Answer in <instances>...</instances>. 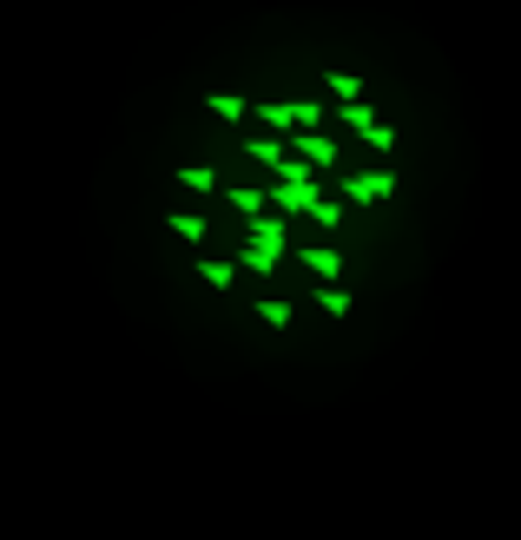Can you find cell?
<instances>
[{
	"label": "cell",
	"instance_id": "obj_7",
	"mask_svg": "<svg viewBox=\"0 0 521 540\" xmlns=\"http://www.w3.org/2000/svg\"><path fill=\"white\" fill-rule=\"evenodd\" d=\"M304 270H311V277H323V283H331V277L343 270V258H337L331 244H317V250H304Z\"/></svg>",
	"mask_w": 521,
	"mask_h": 540
},
{
	"label": "cell",
	"instance_id": "obj_14",
	"mask_svg": "<svg viewBox=\"0 0 521 540\" xmlns=\"http://www.w3.org/2000/svg\"><path fill=\"white\" fill-rule=\"evenodd\" d=\"M331 93H337V99H363V87H356V73H331Z\"/></svg>",
	"mask_w": 521,
	"mask_h": 540
},
{
	"label": "cell",
	"instance_id": "obj_10",
	"mask_svg": "<svg viewBox=\"0 0 521 540\" xmlns=\"http://www.w3.org/2000/svg\"><path fill=\"white\" fill-rule=\"evenodd\" d=\"M258 323H271V330H284V323H291V303H278V297H271V303H258Z\"/></svg>",
	"mask_w": 521,
	"mask_h": 540
},
{
	"label": "cell",
	"instance_id": "obj_3",
	"mask_svg": "<svg viewBox=\"0 0 521 540\" xmlns=\"http://www.w3.org/2000/svg\"><path fill=\"white\" fill-rule=\"evenodd\" d=\"M258 119L264 126H278V132H317V119H323V112L311 106V99H278V106H258Z\"/></svg>",
	"mask_w": 521,
	"mask_h": 540
},
{
	"label": "cell",
	"instance_id": "obj_12",
	"mask_svg": "<svg viewBox=\"0 0 521 540\" xmlns=\"http://www.w3.org/2000/svg\"><path fill=\"white\" fill-rule=\"evenodd\" d=\"M199 270H205L211 290H231V277H238V264H199Z\"/></svg>",
	"mask_w": 521,
	"mask_h": 540
},
{
	"label": "cell",
	"instance_id": "obj_9",
	"mask_svg": "<svg viewBox=\"0 0 521 540\" xmlns=\"http://www.w3.org/2000/svg\"><path fill=\"white\" fill-rule=\"evenodd\" d=\"M251 158H258V165H278V158H284V146H278L271 132H251Z\"/></svg>",
	"mask_w": 521,
	"mask_h": 540
},
{
	"label": "cell",
	"instance_id": "obj_15",
	"mask_svg": "<svg viewBox=\"0 0 521 540\" xmlns=\"http://www.w3.org/2000/svg\"><path fill=\"white\" fill-rule=\"evenodd\" d=\"M172 231H179V238H191V244H199V238H205V218H172Z\"/></svg>",
	"mask_w": 521,
	"mask_h": 540
},
{
	"label": "cell",
	"instance_id": "obj_6",
	"mask_svg": "<svg viewBox=\"0 0 521 540\" xmlns=\"http://www.w3.org/2000/svg\"><path fill=\"white\" fill-rule=\"evenodd\" d=\"M297 158L304 165H337V146L323 132H297Z\"/></svg>",
	"mask_w": 521,
	"mask_h": 540
},
{
	"label": "cell",
	"instance_id": "obj_1",
	"mask_svg": "<svg viewBox=\"0 0 521 540\" xmlns=\"http://www.w3.org/2000/svg\"><path fill=\"white\" fill-rule=\"evenodd\" d=\"M278 250H284V218H251V238H244L238 270H251V277L278 270Z\"/></svg>",
	"mask_w": 521,
	"mask_h": 540
},
{
	"label": "cell",
	"instance_id": "obj_13",
	"mask_svg": "<svg viewBox=\"0 0 521 540\" xmlns=\"http://www.w3.org/2000/svg\"><path fill=\"white\" fill-rule=\"evenodd\" d=\"M231 205H238L244 218H258V211H264V191H251V185H244V191H231Z\"/></svg>",
	"mask_w": 521,
	"mask_h": 540
},
{
	"label": "cell",
	"instance_id": "obj_4",
	"mask_svg": "<svg viewBox=\"0 0 521 540\" xmlns=\"http://www.w3.org/2000/svg\"><path fill=\"white\" fill-rule=\"evenodd\" d=\"M271 205H278V211H291V218H311V211L323 205V198H317V185H311V178H297V185H284V178H278Z\"/></svg>",
	"mask_w": 521,
	"mask_h": 540
},
{
	"label": "cell",
	"instance_id": "obj_2",
	"mask_svg": "<svg viewBox=\"0 0 521 540\" xmlns=\"http://www.w3.org/2000/svg\"><path fill=\"white\" fill-rule=\"evenodd\" d=\"M337 119H343V126H350L356 138H363L370 152H390V146H396V132L383 126V119H376V112H370L363 99H343V112H337Z\"/></svg>",
	"mask_w": 521,
	"mask_h": 540
},
{
	"label": "cell",
	"instance_id": "obj_8",
	"mask_svg": "<svg viewBox=\"0 0 521 540\" xmlns=\"http://www.w3.org/2000/svg\"><path fill=\"white\" fill-rule=\"evenodd\" d=\"M205 106H211V112H218V119H244V112H251V106H244V99H238V93H211V99H205Z\"/></svg>",
	"mask_w": 521,
	"mask_h": 540
},
{
	"label": "cell",
	"instance_id": "obj_11",
	"mask_svg": "<svg viewBox=\"0 0 521 540\" xmlns=\"http://www.w3.org/2000/svg\"><path fill=\"white\" fill-rule=\"evenodd\" d=\"M179 185H191V191H211L218 178H211V165H185V172H179Z\"/></svg>",
	"mask_w": 521,
	"mask_h": 540
},
{
	"label": "cell",
	"instance_id": "obj_5",
	"mask_svg": "<svg viewBox=\"0 0 521 540\" xmlns=\"http://www.w3.org/2000/svg\"><path fill=\"white\" fill-rule=\"evenodd\" d=\"M396 191V172H363V178H343V198L350 205H376V198Z\"/></svg>",
	"mask_w": 521,
	"mask_h": 540
}]
</instances>
